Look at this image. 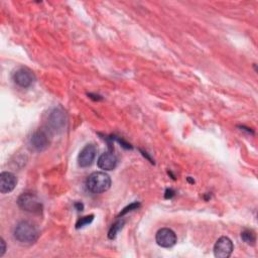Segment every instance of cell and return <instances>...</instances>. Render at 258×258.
Instances as JSON below:
<instances>
[{
  "instance_id": "cell-8",
  "label": "cell",
  "mask_w": 258,
  "mask_h": 258,
  "mask_svg": "<svg viewBox=\"0 0 258 258\" xmlns=\"http://www.w3.org/2000/svg\"><path fill=\"white\" fill-rule=\"evenodd\" d=\"M34 79L33 73L26 68H20L13 74V81L21 88H28L31 86Z\"/></svg>"
},
{
  "instance_id": "cell-6",
  "label": "cell",
  "mask_w": 258,
  "mask_h": 258,
  "mask_svg": "<svg viewBox=\"0 0 258 258\" xmlns=\"http://www.w3.org/2000/svg\"><path fill=\"white\" fill-rule=\"evenodd\" d=\"M156 243L163 248H170L176 243V235L169 228H162L157 231L155 236Z\"/></svg>"
},
{
  "instance_id": "cell-15",
  "label": "cell",
  "mask_w": 258,
  "mask_h": 258,
  "mask_svg": "<svg viewBox=\"0 0 258 258\" xmlns=\"http://www.w3.org/2000/svg\"><path fill=\"white\" fill-rule=\"evenodd\" d=\"M140 206L139 203H133V204H130L128 207H126L125 209H123V211L120 213V216H123L124 214L128 213V212H131L133 210H136L138 207Z\"/></svg>"
},
{
  "instance_id": "cell-16",
  "label": "cell",
  "mask_w": 258,
  "mask_h": 258,
  "mask_svg": "<svg viewBox=\"0 0 258 258\" xmlns=\"http://www.w3.org/2000/svg\"><path fill=\"white\" fill-rule=\"evenodd\" d=\"M0 244H1V249H0V257H2L5 253V250H6V244H5V241L1 238L0 239Z\"/></svg>"
},
{
  "instance_id": "cell-10",
  "label": "cell",
  "mask_w": 258,
  "mask_h": 258,
  "mask_svg": "<svg viewBox=\"0 0 258 258\" xmlns=\"http://www.w3.org/2000/svg\"><path fill=\"white\" fill-rule=\"evenodd\" d=\"M17 184V178L16 176L9 172V171H3L0 174V191L2 194H8L12 191Z\"/></svg>"
},
{
  "instance_id": "cell-3",
  "label": "cell",
  "mask_w": 258,
  "mask_h": 258,
  "mask_svg": "<svg viewBox=\"0 0 258 258\" xmlns=\"http://www.w3.org/2000/svg\"><path fill=\"white\" fill-rule=\"evenodd\" d=\"M18 207L28 213L40 214L42 211V204L40 200L31 192H23L17 199Z\"/></svg>"
},
{
  "instance_id": "cell-13",
  "label": "cell",
  "mask_w": 258,
  "mask_h": 258,
  "mask_svg": "<svg viewBox=\"0 0 258 258\" xmlns=\"http://www.w3.org/2000/svg\"><path fill=\"white\" fill-rule=\"evenodd\" d=\"M124 223H125L124 220H119V221L115 222V223L111 226V228H110V230H109V232H108V237H109V239H114V238L117 236V233L122 229Z\"/></svg>"
},
{
  "instance_id": "cell-2",
  "label": "cell",
  "mask_w": 258,
  "mask_h": 258,
  "mask_svg": "<svg viewBox=\"0 0 258 258\" xmlns=\"http://www.w3.org/2000/svg\"><path fill=\"white\" fill-rule=\"evenodd\" d=\"M111 185L110 176L103 171H95L91 173L87 180L86 186L93 194H101L109 189Z\"/></svg>"
},
{
  "instance_id": "cell-11",
  "label": "cell",
  "mask_w": 258,
  "mask_h": 258,
  "mask_svg": "<svg viewBox=\"0 0 258 258\" xmlns=\"http://www.w3.org/2000/svg\"><path fill=\"white\" fill-rule=\"evenodd\" d=\"M117 162H118L117 156L113 152L108 151L100 155V157L98 158L97 164L103 170H112L117 166Z\"/></svg>"
},
{
  "instance_id": "cell-12",
  "label": "cell",
  "mask_w": 258,
  "mask_h": 258,
  "mask_svg": "<svg viewBox=\"0 0 258 258\" xmlns=\"http://www.w3.org/2000/svg\"><path fill=\"white\" fill-rule=\"evenodd\" d=\"M241 238L248 245H254L255 242H256V236H255V233L252 230L245 229L241 233Z\"/></svg>"
},
{
  "instance_id": "cell-4",
  "label": "cell",
  "mask_w": 258,
  "mask_h": 258,
  "mask_svg": "<svg viewBox=\"0 0 258 258\" xmlns=\"http://www.w3.org/2000/svg\"><path fill=\"white\" fill-rule=\"evenodd\" d=\"M67 124V116L62 109L54 108L50 111L47 118V125L53 132H60Z\"/></svg>"
},
{
  "instance_id": "cell-7",
  "label": "cell",
  "mask_w": 258,
  "mask_h": 258,
  "mask_svg": "<svg viewBox=\"0 0 258 258\" xmlns=\"http://www.w3.org/2000/svg\"><path fill=\"white\" fill-rule=\"evenodd\" d=\"M96 153H97V148L94 144L85 145L78 155V164L81 167L90 166L96 157Z\"/></svg>"
},
{
  "instance_id": "cell-14",
  "label": "cell",
  "mask_w": 258,
  "mask_h": 258,
  "mask_svg": "<svg viewBox=\"0 0 258 258\" xmlns=\"http://www.w3.org/2000/svg\"><path fill=\"white\" fill-rule=\"evenodd\" d=\"M94 219V216L93 215H90V216H86V217H83L81 219L78 220V222L76 223V228L77 229H80V228H83L85 227L86 225H89Z\"/></svg>"
},
{
  "instance_id": "cell-9",
  "label": "cell",
  "mask_w": 258,
  "mask_h": 258,
  "mask_svg": "<svg viewBox=\"0 0 258 258\" xmlns=\"http://www.w3.org/2000/svg\"><path fill=\"white\" fill-rule=\"evenodd\" d=\"M29 144H30L31 148H33L34 150L43 151L48 147L49 139L44 131L37 130L31 135V137L29 139Z\"/></svg>"
},
{
  "instance_id": "cell-1",
  "label": "cell",
  "mask_w": 258,
  "mask_h": 258,
  "mask_svg": "<svg viewBox=\"0 0 258 258\" xmlns=\"http://www.w3.org/2000/svg\"><path fill=\"white\" fill-rule=\"evenodd\" d=\"M14 238L22 244H32L39 237L38 228L29 221L19 222L14 229Z\"/></svg>"
},
{
  "instance_id": "cell-5",
  "label": "cell",
  "mask_w": 258,
  "mask_h": 258,
  "mask_svg": "<svg viewBox=\"0 0 258 258\" xmlns=\"http://www.w3.org/2000/svg\"><path fill=\"white\" fill-rule=\"evenodd\" d=\"M234 249L233 242L228 237H221L214 245V255L217 258H228Z\"/></svg>"
},
{
  "instance_id": "cell-17",
  "label": "cell",
  "mask_w": 258,
  "mask_h": 258,
  "mask_svg": "<svg viewBox=\"0 0 258 258\" xmlns=\"http://www.w3.org/2000/svg\"><path fill=\"white\" fill-rule=\"evenodd\" d=\"M75 206L77 207L78 211H82V209H83V204H81V203H77Z\"/></svg>"
}]
</instances>
